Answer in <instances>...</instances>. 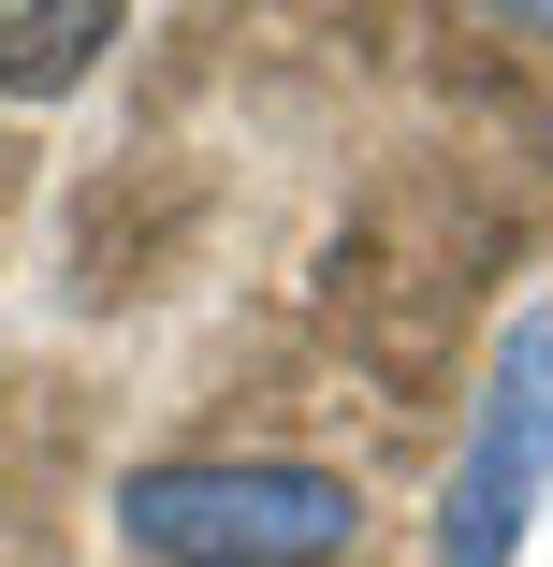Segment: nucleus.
Returning a JSON list of instances; mask_svg holds the SVG:
<instances>
[{"label": "nucleus", "instance_id": "obj_2", "mask_svg": "<svg viewBox=\"0 0 553 567\" xmlns=\"http://www.w3.org/2000/svg\"><path fill=\"white\" fill-rule=\"evenodd\" d=\"M539 495H553V306H524L495 334V364L467 393V451H452V495H437V567H510Z\"/></svg>", "mask_w": 553, "mask_h": 567}, {"label": "nucleus", "instance_id": "obj_1", "mask_svg": "<svg viewBox=\"0 0 553 567\" xmlns=\"http://www.w3.org/2000/svg\"><path fill=\"white\" fill-rule=\"evenodd\" d=\"M117 538L146 567H336L365 538V495L291 451H175L117 481Z\"/></svg>", "mask_w": 553, "mask_h": 567}, {"label": "nucleus", "instance_id": "obj_3", "mask_svg": "<svg viewBox=\"0 0 553 567\" xmlns=\"http://www.w3.org/2000/svg\"><path fill=\"white\" fill-rule=\"evenodd\" d=\"M102 44H117V0H0V87H16V102L88 87Z\"/></svg>", "mask_w": 553, "mask_h": 567}]
</instances>
